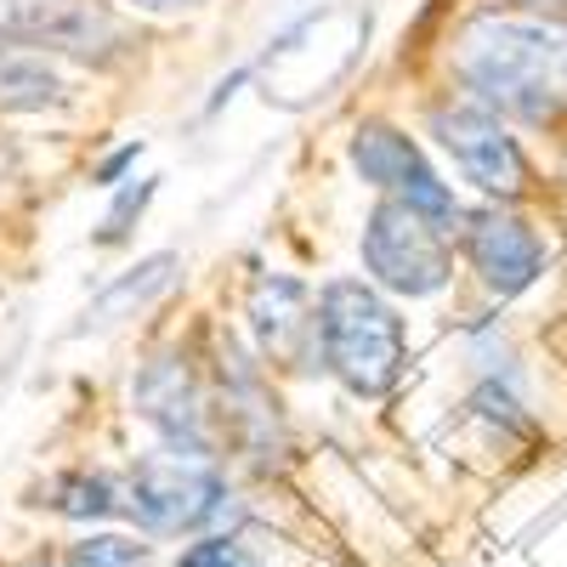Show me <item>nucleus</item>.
Here are the masks:
<instances>
[{"label": "nucleus", "mask_w": 567, "mask_h": 567, "mask_svg": "<svg viewBox=\"0 0 567 567\" xmlns=\"http://www.w3.org/2000/svg\"><path fill=\"white\" fill-rule=\"evenodd\" d=\"M409 318L363 272L318 278V374L352 403H386L409 374Z\"/></svg>", "instance_id": "obj_2"}, {"label": "nucleus", "mask_w": 567, "mask_h": 567, "mask_svg": "<svg viewBox=\"0 0 567 567\" xmlns=\"http://www.w3.org/2000/svg\"><path fill=\"white\" fill-rule=\"evenodd\" d=\"M454 256H460V272H471V284L488 301L528 296L550 267V245H545L539 221L523 205H494V199L465 205L460 233H454Z\"/></svg>", "instance_id": "obj_10"}, {"label": "nucleus", "mask_w": 567, "mask_h": 567, "mask_svg": "<svg viewBox=\"0 0 567 567\" xmlns=\"http://www.w3.org/2000/svg\"><path fill=\"white\" fill-rule=\"evenodd\" d=\"M0 45L45 52L80 74H131L148 58V29L109 0H0Z\"/></svg>", "instance_id": "obj_5"}, {"label": "nucleus", "mask_w": 567, "mask_h": 567, "mask_svg": "<svg viewBox=\"0 0 567 567\" xmlns=\"http://www.w3.org/2000/svg\"><path fill=\"white\" fill-rule=\"evenodd\" d=\"M34 505L63 516V523H80V528L125 523V488H120V471H109V465H63V471H52V477L34 488Z\"/></svg>", "instance_id": "obj_12"}, {"label": "nucleus", "mask_w": 567, "mask_h": 567, "mask_svg": "<svg viewBox=\"0 0 567 567\" xmlns=\"http://www.w3.org/2000/svg\"><path fill=\"white\" fill-rule=\"evenodd\" d=\"M154 194H159V176H142V187H136V182L120 187L114 205H109V216L97 221V233H91V245H97V250H120V245L131 239V227L142 221V210L154 205Z\"/></svg>", "instance_id": "obj_15"}, {"label": "nucleus", "mask_w": 567, "mask_h": 567, "mask_svg": "<svg viewBox=\"0 0 567 567\" xmlns=\"http://www.w3.org/2000/svg\"><path fill=\"white\" fill-rule=\"evenodd\" d=\"M511 7H545V12H567V0H511Z\"/></svg>", "instance_id": "obj_19"}, {"label": "nucleus", "mask_w": 567, "mask_h": 567, "mask_svg": "<svg viewBox=\"0 0 567 567\" xmlns=\"http://www.w3.org/2000/svg\"><path fill=\"white\" fill-rule=\"evenodd\" d=\"M120 488H125V523L142 539H205L239 516L233 471L205 454L142 449L136 460L120 465Z\"/></svg>", "instance_id": "obj_4"}, {"label": "nucleus", "mask_w": 567, "mask_h": 567, "mask_svg": "<svg viewBox=\"0 0 567 567\" xmlns=\"http://www.w3.org/2000/svg\"><path fill=\"white\" fill-rule=\"evenodd\" d=\"M176 272H182V250H159V256H148V261H136L125 278H114L109 290L91 301L80 318V329H103V323H120V318H131V312H148L171 284H176Z\"/></svg>", "instance_id": "obj_13"}, {"label": "nucleus", "mask_w": 567, "mask_h": 567, "mask_svg": "<svg viewBox=\"0 0 567 567\" xmlns=\"http://www.w3.org/2000/svg\"><path fill=\"white\" fill-rule=\"evenodd\" d=\"M341 154H347V171L369 187L374 199H398L409 210H420L425 221H437L443 233H460V194L454 182L432 165V148L420 142V131L386 109H363L347 136H341Z\"/></svg>", "instance_id": "obj_7"}, {"label": "nucleus", "mask_w": 567, "mask_h": 567, "mask_svg": "<svg viewBox=\"0 0 567 567\" xmlns=\"http://www.w3.org/2000/svg\"><path fill=\"white\" fill-rule=\"evenodd\" d=\"M239 336L261 358L272 381H312L318 374V284L284 267H250L239 278Z\"/></svg>", "instance_id": "obj_9"}, {"label": "nucleus", "mask_w": 567, "mask_h": 567, "mask_svg": "<svg viewBox=\"0 0 567 567\" xmlns=\"http://www.w3.org/2000/svg\"><path fill=\"white\" fill-rule=\"evenodd\" d=\"M420 136L494 205H523L539 194V165L523 148V136L511 131V120H499L494 109L460 97L449 85H437L420 103Z\"/></svg>", "instance_id": "obj_6"}, {"label": "nucleus", "mask_w": 567, "mask_h": 567, "mask_svg": "<svg viewBox=\"0 0 567 567\" xmlns=\"http://www.w3.org/2000/svg\"><path fill=\"white\" fill-rule=\"evenodd\" d=\"M205 323L194 318L182 329H165L136 352V369L125 381V409L154 449L176 454H205L221 460L216 437V386H210V352H205Z\"/></svg>", "instance_id": "obj_3"}, {"label": "nucleus", "mask_w": 567, "mask_h": 567, "mask_svg": "<svg viewBox=\"0 0 567 567\" xmlns=\"http://www.w3.org/2000/svg\"><path fill=\"white\" fill-rule=\"evenodd\" d=\"M109 7L131 23H199L210 12H221V0H109Z\"/></svg>", "instance_id": "obj_16"}, {"label": "nucleus", "mask_w": 567, "mask_h": 567, "mask_svg": "<svg viewBox=\"0 0 567 567\" xmlns=\"http://www.w3.org/2000/svg\"><path fill=\"white\" fill-rule=\"evenodd\" d=\"M91 74L45 58V52H23V45H0V125L7 120H63L85 103Z\"/></svg>", "instance_id": "obj_11"}, {"label": "nucleus", "mask_w": 567, "mask_h": 567, "mask_svg": "<svg viewBox=\"0 0 567 567\" xmlns=\"http://www.w3.org/2000/svg\"><path fill=\"white\" fill-rule=\"evenodd\" d=\"M437 74L499 120L550 125L567 114V12L477 0L449 23Z\"/></svg>", "instance_id": "obj_1"}, {"label": "nucleus", "mask_w": 567, "mask_h": 567, "mask_svg": "<svg viewBox=\"0 0 567 567\" xmlns=\"http://www.w3.org/2000/svg\"><path fill=\"white\" fill-rule=\"evenodd\" d=\"M63 567H154V545L142 534H109V528H91L85 539H74L63 556Z\"/></svg>", "instance_id": "obj_14"}, {"label": "nucleus", "mask_w": 567, "mask_h": 567, "mask_svg": "<svg viewBox=\"0 0 567 567\" xmlns=\"http://www.w3.org/2000/svg\"><path fill=\"white\" fill-rule=\"evenodd\" d=\"M136 159H142V142H125V148H114L109 159H91V165H85V182H91V187H120V176H125Z\"/></svg>", "instance_id": "obj_18"}, {"label": "nucleus", "mask_w": 567, "mask_h": 567, "mask_svg": "<svg viewBox=\"0 0 567 567\" xmlns=\"http://www.w3.org/2000/svg\"><path fill=\"white\" fill-rule=\"evenodd\" d=\"M176 567H261V561L233 534H205V539H194V545L176 556Z\"/></svg>", "instance_id": "obj_17"}, {"label": "nucleus", "mask_w": 567, "mask_h": 567, "mask_svg": "<svg viewBox=\"0 0 567 567\" xmlns=\"http://www.w3.org/2000/svg\"><path fill=\"white\" fill-rule=\"evenodd\" d=\"M358 272L398 307L443 301L460 278L454 233H443L437 221H425L420 210H409L398 199H369V210L358 221Z\"/></svg>", "instance_id": "obj_8"}]
</instances>
